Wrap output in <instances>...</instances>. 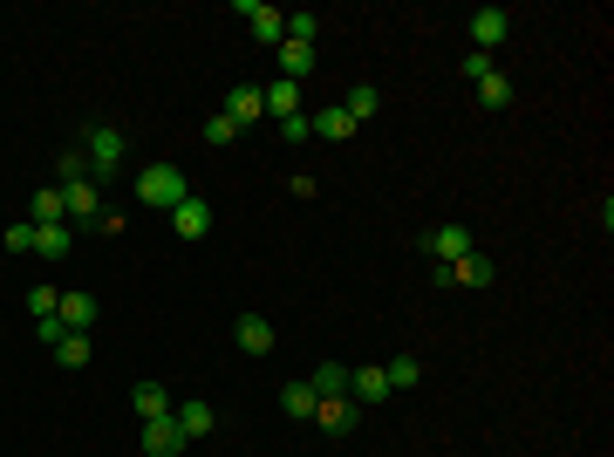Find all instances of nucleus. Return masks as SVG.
<instances>
[{
	"mask_svg": "<svg viewBox=\"0 0 614 457\" xmlns=\"http://www.w3.org/2000/svg\"><path fill=\"white\" fill-rule=\"evenodd\" d=\"M35 335H41V348H55L62 335H69V328H62V314H41V321H35Z\"/></svg>",
	"mask_w": 614,
	"mask_h": 457,
	"instance_id": "obj_34",
	"label": "nucleus"
},
{
	"mask_svg": "<svg viewBox=\"0 0 614 457\" xmlns=\"http://www.w3.org/2000/svg\"><path fill=\"white\" fill-rule=\"evenodd\" d=\"M69 219V205H62V185H41L35 205H28V226H62Z\"/></svg>",
	"mask_w": 614,
	"mask_h": 457,
	"instance_id": "obj_14",
	"label": "nucleus"
},
{
	"mask_svg": "<svg viewBox=\"0 0 614 457\" xmlns=\"http://www.w3.org/2000/svg\"><path fill=\"white\" fill-rule=\"evenodd\" d=\"M307 389H314V403H328V396H348V369H342V362H321V369L307 376Z\"/></svg>",
	"mask_w": 614,
	"mask_h": 457,
	"instance_id": "obj_19",
	"label": "nucleus"
},
{
	"mask_svg": "<svg viewBox=\"0 0 614 457\" xmlns=\"http://www.w3.org/2000/svg\"><path fill=\"white\" fill-rule=\"evenodd\" d=\"M226 116L239 123V130L267 123V103H260V89H253V82H239V89H226Z\"/></svg>",
	"mask_w": 614,
	"mask_h": 457,
	"instance_id": "obj_7",
	"label": "nucleus"
},
{
	"mask_svg": "<svg viewBox=\"0 0 614 457\" xmlns=\"http://www.w3.org/2000/svg\"><path fill=\"white\" fill-rule=\"evenodd\" d=\"M273 55H280V69H287V82L314 76V62H321V48H307V41H280Z\"/></svg>",
	"mask_w": 614,
	"mask_h": 457,
	"instance_id": "obj_12",
	"label": "nucleus"
},
{
	"mask_svg": "<svg viewBox=\"0 0 614 457\" xmlns=\"http://www.w3.org/2000/svg\"><path fill=\"white\" fill-rule=\"evenodd\" d=\"M130 410H137V417H144V423H157V417H171L178 403H171V396H164L157 382H137V389H130Z\"/></svg>",
	"mask_w": 614,
	"mask_h": 457,
	"instance_id": "obj_13",
	"label": "nucleus"
},
{
	"mask_svg": "<svg viewBox=\"0 0 614 457\" xmlns=\"http://www.w3.org/2000/svg\"><path fill=\"white\" fill-rule=\"evenodd\" d=\"M471 89H478V103H485V110H505V103H512V76H499V69H492V76H478Z\"/></svg>",
	"mask_w": 614,
	"mask_h": 457,
	"instance_id": "obj_23",
	"label": "nucleus"
},
{
	"mask_svg": "<svg viewBox=\"0 0 614 457\" xmlns=\"http://www.w3.org/2000/svg\"><path fill=\"white\" fill-rule=\"evenodd\" d=\"M280 410H287V417H314V389H307V382H287V389H280Z\"/></svg>",
	"mask_w": 614,
	"mask_h": 457,
	"instance_id": "obj_25",
	"label": "nucleus"
},
{
	"mask_svg": "<svg viewBox=\"0 0 614 457\" xmlns=\"http://www.w3.org/2000/svg\"><path fill=\"white\" fill-rule=\"evenodd\" d=\"M185 198H192V185H185L178 164H151V171L137 178V205H151V212H178Z\"/></svg>",
	"mask_w": 614,
	"mask_h": 457,
	"instance_id": "obj_1",
	"label": "nucleus"
},
{
	"mask_svg": "<svg viewBox=\"0 0 614 457\" xmlns=\"http://www.w3.org/2000/svg\"><path fill=\"white\" fill-rule=\"evenodd\" d=\"M348 116H355V123H369V116L383 110V96H376V89H369V82H362V89H348V103H342Z\"/></svg>",
	"mask_w": 614,
	"mask_h": 457,
	"instance_id": "obj_27",
	"label": "nucleus"
},
{
	"mask_svg": "<svg viewBox=\"0 0 614 457\" xmlns=\"http://www.w3.org/2000/svg\"><path fill=\"white\" fill-rule=\"evenodd\" d=\"M260 103H267L273 123H280V116H294V110H301V82H287V76L267 82V89H260Z\"/></svg>",
	"mask_w": 614,
	"mask_h": 457,
	"instance_id": "obj_16",
	"label": "nucleus"
},
{
	"mask_svg": "<svg viewBox=\"0 0 614 457\" xmlns=\"http://www.w3.org/2000/svg\"><path fill=\"white\" fill-rule=\"evenodd\" d=\"M348 396H355V403H383L389 376H383V369H348Z\"/></svg>",
	"mask_w": 614,
	"mask_h": 457,
	"instance_id": "obj_18",
	"label": "nucleus"
},
{
	"mask_svg": "<svg viewBox=\"0 0 614 457\" xmlns=\"http://www.w3.org/2000/svg\"><path fill=\"white\" fill-rule=\"evenodd\" d=\"M471 246H478V239H471V226H437V232H430V239H423V253L437 260V273L451 267V260H464Z\"/></svg>",
	"mask_w": 614,
	"mask_h": 457,
	"instance_id": "obj_3",
	"label": "nucleus"
},
{
	"mask_svg": "<svg viewBox=\"0 0 614 457\" xmlns=\"http://www.w3.org/2000/svg\"><path fill=\"white\" fill-rule=\"evenodd\" d=\"M171 417H178V430H185V437H212V423H219V410H212V403H178Z\"/></svg>",
	"mask_w": 614,
	"mask_h": 457,
	"instance_id": "obj_22",
	"label": "nucleus"
},
{
	"mask_svg": "<svg viewBox=\"0 0 614 457\" xmlns=\"http://www.w3.org/2000/svg\"><path fill=\"white\" fill-rule=\"evenodd\" d=\"M246 21H253V41H260V48H280V41H287V14H273V7H253Z\"/></svg>",
	"mask_w": 614,
	"mask_h": 457,
	"instance_id": "obj_20",
	"label": "nucleus"
},
{
	"mask_svg": "<svg viewBox=\"0 0 614 457\" xmlns=\"http://www.w3.org/2000/svg\"><path fill=\"white\" fill-rule=\"evenodd\" d=\"M89 355H96V342H89V335H62V342H55V362H62V369H82Z\"/></svg>",
	"mask_w": 614,
	"mask_h": 457,
	"instance_id": "obj_24",
	"label": "nucleus"
},
{
	"mask_svg": "<svg viewBox=\"0 0 614 457\" xmlns=\"http://www.w3.org/2000/svg\"><path fill=\"white\" fill-rule=\"evenodd\" d=\"M171 232H178V239H205V232H212V205H205V198L192 191V198L171 212Z\"/></svg>",
	"mask_w": 614,
	"mask_h": 457,
	"instance_id": "obj_9",
	"label": "nucleus"
},
{
	"mask_svg": "<svg viewBox=\"0 0 614 457\" xmlns=\"http://www.w3.org/2000/svg\"><path fill=\"white\" fill-rule=\"evenodd\" d=\"M89 232H103V239H116V232H123V212H96V226Z\"/></svg>",
	"mask_w": 614,
	"mask_h": 457,
	"instance_id": "obj_35",
	"label": "nucleus"
},
{
	"mask_svg": "<svg viewBox=\"0 0 614 457\" xmlns=\"http://www.w3.org/2000/svg\"><path fill=\"white\" fill-rule=\"evenodd\" d=\"M82 157H89V178H96V171L110 178L116 164H123V130H110V123H96V130H89V144H82Z\"/></svg>",
	"mask_w": 614,
	"mask_h": 457,
	"instance_id": "obj_2",
	"label": "nucleus"
},
{
	"mask_svg": "<svg viewBox=\"0 0 614 457\" xmlns=\"http://www.w3.org/2000/svg\"><path fill=\"white\" fill-rule=\"evenodd\" d=\"M273 130H280V144H307V137H314V123H307V110H294V116H280V123H273Z\"/></svg>",
	"mask_w": 614,
	"mask_h": 457,
	"instance_id": "obj_30",
	"label": "nucleus"
},
{
	"mask_svg": "<svg viewBox=\"0 0 614 457\" xmlns=\"http://www.w3.org/2000/svg\"><path fill=\"white\" fill-rule=\"evenodd\" d=\"M307 123H314V137H328V144H348V137L362 130V123H355V116H348L342 103H328V110H314V116H307Z\"/></svg>",
	"mask_w": 614,
	"mask_h": 457,
	"instance_id": "obj_10",
	"label": "nucleus"
},
{
	"mask_svg": "<svg viewBox=\"0 0 614 457\" xmlns=\"http://www.w3.org/2000/svg\"><path fill=\"white\" fill-rule=\"evenodd\" d=\"M55 314H62V328H69V335H89L96 301H89V294H62V307H55Z\"/></svg>",
	"mask_w": 614,
	"mask_h": 457,
	"instance_id": "obj_21",
	"label": "nucleus"
},
{
	"mask_svg": "<svg viewBox=\"0 0 614 457\" xmlns=\"http://www.w3.org/2000/svg\"><path fill=\"white\" fill-rule=\"evenodd\" d=\"M232 342L246 348V355H273V321H267V314H239Z\"/></svg>",
	"mask_w": 614,
	"mask_h": 457,
	"instance_id": "obj_11",
	"label": "nucleus"
},
{
	"mask_svg": "<svg viewBox=\"0 0 614 457\" xmlns=\"http://www.w3.org/2000/svg\"><path fill=\"white\" fill-rule=\"evenodd\" d=\"M505 35H512V14H505V7H478V14H471V48H478V55H492Z\"/></svg>",
	"mask_w": 614,
	"mask_h": 457,
	"instance_id": "obj_4",
	"label": "nucleus"
},
{
	"mask_svg": "<svg viewBox=\"0 0 614 457\" xmlns=\"http://www.w3.org/2000/svg\"><path fill=\"white\" fill-rule=\"evenodd\" d=\"M287 41H307V48H321V14H287Z\"/></svg>",
	"mask_w": 614,
	"mask_h": 457,
	"instance_id": "obj_28",
	"label": "nucleus"
},
{
	"mask_svg": "<svg viewBox=\"0 0 614 457\" xmlns=\"http://www.w3.org/2000/svg\"><path fill=\"white\" fill-rule=\"evenodd\" d=\"M35 253H41V260H69V253H76L69 219H62V226H35Z\"/></svg>",
	"mask_w": 614,
	"mask_h": 457,
	"instance_id": "obj_15",
	"label": "nucleus"
},
{
	"mask_svg": "<svg viewBox=\"0 0 614 457\" xmlns=\"http://www.w3.org/2000/svg\"><path fill=\"white\" fill-rule=\"evenodd\" d=\"M89 178V157L82 151H62V185H82Z\"/></svg>",
	"mask_w": 614,
	"mask_h": 457,
	"instance_id": "obj_33",
	"label": "nucleus"
},
{
	"mask_svg": "<svg viewBox=\"0 0 614 457\" xmlns=\"http://www.w3.org/2000/svg\"><path fill=\"white\" fill-rule=\"evenodd\" d=\"M444 280H464V287H492V260L471 246L464 260H451V267H444Z\"/></svg>",
	"mask_w": 614,
	"mask_h": 457,
	"instance_id": "obj_17",
	"label": "nucleus"
},
{
	"mask_svg": "<svg viewBox=\"0 0 614 457\" xmlns=\"http://www.w3.org/2000/svg\"><path fill=\"white\" fill-rule=\"evenodd\" d=\"M355 417H362L355 396H328V403H314V417H307V423H321L328 437H342V430H355Z\"/></svg>",
	"mask_w": 614,
	"mask_h": 457,
	"instance_id": "obj_5",
	"label": "nucleus"
},
{
	"mask_svg": "<svg viewBox=\"0 0 614 457\" xmlns=\"http://www.w3.org/2000/svg\"><path fill=\"white\" fill-rule=\"evenodd\" d=\"M185 430H178V417H157V423H144V451L151 457H185Z\"/></svg>",
	"mask_w": 614,
	"mask_h": 457,
	"instance_id": "obj_6",
	"label": "nucleus"
},
{
	"mask_svg": "<svg viewBox=\"0 0 614 457\" xmlns=\"http://www.w3.org/2000/svg\"><path fill=\"white\" fill-rule=\"evenodd\" d=\"M232 137H239V123H232L226 110H212V116H205V144H212V151H219V144H232Z\"/></svg>",
	"mask_w": 614,
	"mask_h": 457,
	"instance_id": "obj_29",
	"label": "nucleus"
},
{
	"mask_svg": "<svg viewBox=\"0 0 614 457\" xmlns=\"http://www.w3.org/2000/svg\"><path fill=\"white\" fill-rule=\"evenodd\" d=\"M62 205H69V219H76V226H96V212H103V191H96V178L62 185Z\"/></svg>",
	"mask_w": 614,
	"mask_h": 457,
	"instance_id": "obj_8",
	"label": "nucleus"
},
{
	"mask_svg": "<svg viewBox=\"0 0 614 457\" xmlns=\"http://www.w3.org/2000/svg\"><path fill=\"white\" fill-rule=\"evenodd\" d=\"M55 307H62V294H55V287H28V314H55Z\"/></svg>",
	"mask_w": 614,
	"mask_h": 457,
	"instance_id": "obj_32",
	"label": "nucleus"
},
{
	"mask_svg": "<svg viewBox=\"0 0 614 457\" xmlns=\"http://www.w3.org/2000/svg\"><path fill=\"white\" fill-rule=\"evenodd\" d=\"M0 253H35V226H28V219L7 226V232H0Z\"/></svg>",
	"mask_w": 614,
	"mask_h": 457,
	"instance_id": "obj_31",
	"label": "nucleus"
},
{
	"mask_svg": "<svg viewBox=\"0 0 614 457\" xmlns=\"http://www.w3.org/2000/svg\"><path fill=\"white\" fill-rule=\"evenodd\" d=\"M383 376H389V389H417V382H423V362H417V355H396Z\"/></svg>",
	"mask_w": 614,
	"mask_h": 457,
	"instance_id": "obj_26",
	"label": "nucleus"
}]
</instances>
